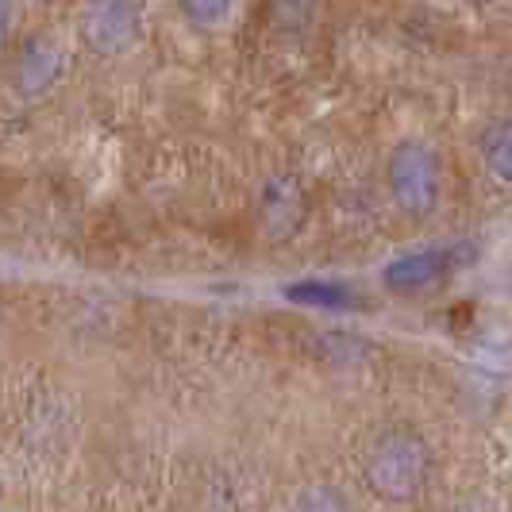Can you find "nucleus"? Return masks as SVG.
I'll list each match as a JSON object with an SVG mask.
<instances>
[{
	"instance_id": "nucleus-4",
	"label": "nucleus",
	"mask_w": 512,
	"mask_h": 512,
	"mask_svg": "<svg viewBox=\"0 0 512 512\" xmlns=\"http://www.w3.org/2000/svg\"><path fill=\"white\" fill-rule=\"evenodd\" d=\"M447 270V255L443 251H416V255H401L385 266V285L389 289H420V285L436 282Z\"/></svg>"
},
{
	"instance_id": "nucleus-7",
	"label": "nucleus",
	"mask_w": 512,
	"mask_h": 512,
	"mask_svg": "<svg viewBox=\"0 0 512 512\" xmlns=\"http://www.w3.org/2000/svg\"><path fill=\"white\" fill-rule=\"evenodd\" d=\"M486 158H489V166H493L497 178L512 181V124H505V128H497L493 135H489Z\"/></svg>"
},
{
	"instance_id": "nucleus-1",
	"label": "nucleus",
	"mask_w": 512,
	"mask_h": 512,
	"mask_svg": "<svg viewBox=\"0 0 512 512\" xmlns=\"http://www.w3.org/2000/svg\"><path fill=\"white\" fill-rule=\"evenodd\" d=\"M366 482L385 501H412L428 482V451L412 436H385L366 459Z\"/></svg>"
},
{
	"instance_id": "nucleus-9",
	"label": "nucleus",
	"mask_w": 512,
	"mask_h": 512,
	"mask_svg": "<svg viewBox=\"0 0 512 512\" xmlns=\"http://www.w3.org/2000/svg\"><path fill=\"white\" fill-rule=\"evenodd\" d=\"M181 4H185L189 20H197V24H220L231 8V0H181Z\"/></svg>"
},
{
	"instance_id": "nucleus-2",
	"label": "nucleus",
	"mask_w": 512,
	"mask_h": 512,
	"mask_svg": "<svg viewBox=\"0 0 512 512\" xmlns=\"http://www.w3.org/2000/svg\"><path fill=\"white\" fill-rule=\"evenodd\" d=\"M389 189L397 205L409 212H428L439 197V166L436 154L420 143H401L389 158Z\"/></svg>"
},
{
	"instance_id": "nucleus-8",
	"label": "nucleus",
	"mask_w": 512,
	"mask_h": 512,
	"mask_svg": "<svg viewBox=\"0 0 512 512\" xmlns=\"http://www.w3.org/2000/svg\"><path fill=\"white\" fill-rule=\"evenodd\" d=\"M297 512H347V505H343V497H339L335 489L316 486V489H308L305 497H301Z\"/></svg>"
},
{
	"instance_id": "nucleus-5",
	"label": "nucleus",
	"mask_w": 512,
	"mask_h": 512,
	"mask_svg": "<svg viewBox=\"0 0 512 512\" xmlns=\"http://www.w3.org/2000/svg\"><path fill=\"white\" fill-rule=\"evenodd\" d=\"M20 89H24L27 97L31 93H43V89H51L54 77L62 74V54L54 51L47 39H39V43H31L20 58Z\"/></svg>"
},
{
	"instance_id": "nucleus-3",
	"label": "nucleus",
	"mask_w": 512,
	"mask_h": 512,
	"mask_svg": "<svg viewBox=\"0 0 512 512\" xmlns=\"http://www.w3.org/2000/svg\"><path fill=\"white\" fill-rule=\"evenodd\" d=\"M139 20H143L139 0H89L81 16V35L93 51L120 54L139 39Z\"/></svg>"
},
{
	"instance_id": "nucleus-10",
	"label": "nucleus",
	"mask_w": 512,
	"mask_h": 512,
	"mask_svg": "<svg viewBox=\"0 0 512 512\" xmlns=\"http://www.w3.org/2000/svg\"><path fill=\"white\" fill-rule=\"evenodd\" d=\"M8 31H12V4L0 0V43L8 39Z\"/></svg>"
},
{
	"instance_id": "nucleus-6",
	"label": "nucleus",
	"mask_w": 512,
	"mask_h": 512,
	"mask_svg": "<svg viewBox=\"0 0 512 512\" xmlns=\"http://www.w3.org/2000/svg\"><path fill=\"white\" fill-rule=\"evenodd\" d=\"M285 297L297 301V305H316V308H347L355 301L347 285H335V282H293L285 285Z\"/></svg>"
}]
</instances>
